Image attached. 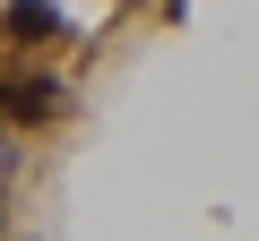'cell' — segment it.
Returning a JSON list of instances; mask_svg holds the SVG:
<instances>
[{
	"mask_svg": "<svg viewBox=\"0 0 259 241\" xmlns=\"http://www.w3.org/2000/svg\"><path fill=\"white\" fill-rule=\"evenodd\" d=\"M52 26H61L52 9H9V35H52Z\"/></svg>",
	"mask_w": 259,
	"mask_h": 241,
	"instance_id": "1",
	"label": "cell"
}]
</instances>
